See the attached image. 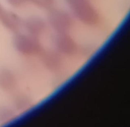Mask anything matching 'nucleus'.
I'll list each match as a JSON object with an SVG mask.
<instances>
[{
    "label": "nucleus",
    "instance_id": "obj_1",
    "mask_svg": "<svg viewBox=\"0 0 130 127\" xmlns=\"http://www.w3.org/2000/svg\"><path fill=\"white\" fill-rule=\"evenodd\" d=\"M63 1L69 6L74 16L84 24L94 26L100 22V14L91 3V0Z\"/></svg>",
    "mask_w": 130,
    "mask_h": 127
},
{
    "label": "nucleus",
    "instance_id": "obj_2",
    "mask_svg": "<svg viewBox=\"0 0 130 127\" xmlns=\"http://www.w3.org/2000/svg\"><path fill=\"white\" fill-rule=\"evenodd\" d=\"M13 43L15 50L23 55H40L43 50L38 37L27 33H17L13 38Z\"/></svg>",
    "mask_w": 130,
    "mask_h": 127
},
{
    "label": "nucleus",
    "instance_id": "obj_3",
    "mask_svg": "<svg viewBox=\"0 0 130 127\" xmlns=\"http://www.w3.org/2000/svg\"><path fill=\"white\" fill-rule=\"evenodd\" d=\"M48 22L57 33H68L74 25L72 17L60 8H51L48 14Z\"/></svg>",
    "mask_w": 130,
    "mask_h": 127
},
{
    "label": "nucleus",
    "instance_id": "obj_4",
    "mask_svg": "<svg viewBox=\"0 0 130 127\" xmlns=\"http://www.w3.org/2000/svg\"><path fill=\"white\" fill-rule=\"evenodd\" d=\"M56 50L59 53L65 55H73L77 52V44L68 33H57L55 38Z\"/></svg>",
    "mask_w": 130,
    "mask_h": 127
},
{
    "label": "nucleus",
    "instance_id": "obj_5",
    "mask_svg": "<svg viewBox=\"0 0 130 127\" xmlns=\"http://www.w3.org/2000/svg\"><path fill=\"white\" fill-rule=\"evenodd\" d=\"M41 55V62L46 69L52 72L59 71L62 66V58L57 51L43 50Z\"/></svg>",
    "mask_w": 130,
    "mask_h": 127
},
{
    "label": "nucleus",
    "instance_id": "obj_6",
    "mask_svg": "<svg viewBox=\"0 0 130 127\" xmlns=\"http://www.w3.org/2000/svg\"><path fill=\"white\" fill-rule=\"evenodd\" d=\"M0 22L8 30L13 33H18L23 25L21 18L16 13L4 10L0 14Z\"/></svg>",
    "mask_w": 130,
    "mask_h": 127
},
{
    "label": "nucleus",
    "instance_id": "obj_7",
    "mask_svg": "<svg viewBox=\"0 0 130 127\" xmlns=\"http://www.w3.org/2000/svg\"><path fill=\"white\" fill-rule=\"evenodd\" d=\"M23 26L27 34L38 37L45 31L46 23L40 17L31 16L23 22Z\"/></svg>",
    "mask_w": 130,
    "mask_h": 127
},
{
    "label": "nucleus",
    "instance_id": "obj_8",
    "mask_svg": "<svg viewBox=\"0 0 130 127\" xmlns=\"http://www.w3.org/2000/svg\"><path fill=\"white\" fill-rule=\"evenodd\" d=\"M17 85V78L11 70L0 69V88L6 91L13 90Z\"/></svg>",
    "mask_w": 130,
    "mask_h": 127
},
{
    "label": "nucleus",
    "instance_id": "obj_9",
    "mask_svg": "<svg viewBox=\"0 0 130 127\" xmlns=\"http://www.w3.org/2000/svg\"><path fill=\"white\" fill-rule=\"evenodd\" d=\"M13 105L17 110L23 111L31 106V100L27 95L23 93L17 94L13 99Z\"/></svg>",
    "mask_w": 130,
    "mask_h": 127
},
{
    "label": "nucleus",
    "instance_id": "obj_10",
    "mask_svg": "<svg viewBox=\"0 0 130 127\" xmlns=\"http://www.w3.org/2000/svg\"><path fill=\"white\" fill-rule=\"evenodd\" d=\"M15 117L13 109L7 106L0 107V123L5 124L10 122Z\"/></svg>",
    "mask_w": 130,
    "mask_h": 127
},
{
    "label": "nucleus",
    "instance_id": "obj_11",
    "mask_svg": "<svg viewBox=\"0 0 130 127\" xmlns=\"http://www.w3.org/2000/svg\"><path fill=\"white\" fill-rule=\"evenodd\" d=\"M56 0H29V2L32 3L38 8L41 9L50 10L53 7Z\"/></svg>",
    "mask_w": 130,
    "mask_h": 127
},
{
    "label": "nucleus",
    "instance_id": "obj_12",
    "mask_svg": "<svg viewBox=\"0 0 130 127\" xmlns=\"http://www.w3.org/2000/svg\"><path fill=\"white\" fill-rule=\"evenodd\" d=\"M5 1L10 6L15 8L22 7L29 2V0H5Z\"/></svg>",
    "mask_w": 130,
    "mask_h": 127
},
{
    "label": "nucleus",
    "instance_id": "obj_13",
    "mask_svg": "<svg viewBox=\"0 0 130 127\" xmlns=\"http://www.w3.org/2000/svg\"><path fill=\"white\" fill-rule=\"evenodd\" d=\"M4 10V8H3V6H2V5H1V4L0 3V14H1V13Z\"/></svg>",
    "mask_w": 130,
    "mask_h": 127
}]
</instances>
